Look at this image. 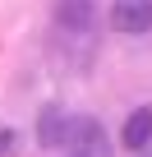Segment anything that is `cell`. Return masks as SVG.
<instances>
[{"label": "cell", "instance_id": "cell-7", "mask_svg": "<svg viewBox=\"0 0 152 157\" xmlns=\"http://www.w3.org/2000/svg\"><path fill=\"white\" fill-rule=\"evenodd\" d=\"M138 157H152V148H143V152H138Z\"/></svg>", "mask_w": 152, "mask_h": 157}, {"label": "cell", "instance_id": "cell-5", "mask_svg": "<svg viewBox=\"0 0 152 157\" xmlns=\"http://www.w3.org/2000/svg\"><path fill=\"white\" fill-rule=\"evenodd\" d=\"M120 143L138 157L143 148H152V106H134L129 111V120H124V129H120Z\"/></svg>", "mask_w": 152, "mask_h": 157}, {"label": "cell", "instance_id": "cell-2", "mask_svg": "<svg viewBox=\"0 0 152 157\" xmlns=\"http://www.w3.org/2000/svg\"><path fill=\"white\" fill-rule=\"evenodd\" d=\"M69 157H111V139H106V125L97 116H74Z\"/></svg>", "mask_w": 152, "mask_h": 157}, {"label": "cell", "instance_id": "cell-1", "mask_svg": "<svg viewBox=\"0 0 152 157\" xmlns=\"http://www.w3.org/2000/svg\"><path fill=\"white\" fill-rule=\"evenodd\" d=\"M51 14H55V28L69 33V37H92L97 23H102V5L97 0H55Z\"/></svg>", "mask_w": 152, "mask_h": 157}, {"label": "cell", "instance_id": "cell-4", "mask_svg": "<svg viewBox=\"0 0 152 157\" xmlns=\"http://www.w3.org/2000/svg\"><path fill=\"white\" fill-rule=\"evenodd\" d=\"M69 129H74V116H69L60 102H46V106L37 111V143H42V148H51V152L69 148Z\"/></svg>", "mask_w": 152, "mask_h": 157}, {"label": "cell", "instance_id": "cell-3", "mask_svg": "<svg viewBox=\"0 0 152 157\" xmlns=\"http://www.w3.org/2000/svg\"><path fill=\"white\" fill-rule=\"evenodd\" d=\"M106 23L124 37H143L152 33V0H111V14Z\"/></svg>", "mask_w": 152, "mask_h": 157}, {"label": "cell", "instance_id": "cell-6", "mask_svg": "<svg viewBox=\"0 0 152 157\" xmlns=\"http://www.w3.org/2000/svg\"><path fill=\"white\" fill-rule=\"evenodd\" d=\"M14 148H19V134L14 129H0V157H9Z\"/></svg>", "mask_w": 152, "mask_h": 157}]
</instances>
